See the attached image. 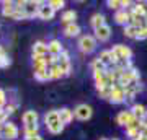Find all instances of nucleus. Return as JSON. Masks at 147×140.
<instances>
[{
	"label": "nucleus",
	"instance_id": "nucleus-8",
	"mask_svg": "<svg viewBox=\"0 0 147 140\" xmlns=\"http://www.w3.org/2000/svg\"><path fill=\"white\" fill-rule=\"evenodd\" d=\"M62 52H64V47H62V44H61V41L53 39V41L47 42V54H49V56H53V57H59Z\"/></svg>",
	"mask_w": 147,
	"mask_h": 140
},
{
	"label": "nucleus",
	"instance_id": "nucleus-29",
	"mask_svg": "<svg viewBox=\"0 0 147 140\" xmlns=\"http://www.w3.org/2000/svg\"><path fill=\"white\" fill-rule=\"evenodd\" d=\"M98 60H100L101 64H105V65H110V64H111V51H103V52H100Z\"/></svg>",
	"mask_w": 147,
	"mask_h": 140
},
{
	"label": "nucleus",
	"instance_id": "nucleus-41",
	"mask_svg": "<svg viewBox=\"0 0 147 140\" xmlns=\"http://www.w3.org/2000/svg\"><path fill=\"white\" fill-rule=\"evenodd\" d=\"M26 140V139H25ZM28 140H42V137L41 135H36V137H33V139H28Z\"/></svg>",
	"mask_w": 147,
	"mask_h": 140
},
{
	"label": "nucleus",
	"instance_id": "nucleus-1",
	"mask_svg": "<svg viewBox=\"0 0 147 140\" xmlns=\"http://www.w3.org/2000/svg\"><path fill=\"white\" fill-rule=\"evenodd\" d=\"M95 47H96V39L95 36H90V34H85L79 39V49L84 54H90V52L95 51Z\"/></svg>",
	"mask_w": 147,
	"mask_h": 140
},
{
	"label": "nucleus",
	"instance_id": "nucleus-2",
	"mask_svg": "<svg viewBox=\"0 0 147 140\" xmlns=\"http://www.w3.org/2000/svg\"><path fill=\"white\" fill-rule=\"evenodd\" d=\"M18 134H20V130H18V127H16L13 122H5L3 127H2L0 137L5 139V140H15L16 137H18Z\"/></svg>",
	"mask_w": 147,
	"mask_h": 140
},
{
	"label": "nucleus",
	"instance_id": "nucleus-6",
	"mask_svg": "<svg viewBox=\"0 0 147 140\" xmlns=\"http://www.w3.org/2000/svg\"><path fill=\"white\" fill-rule=\"evenodd\" d=\"M54 15H56V11H54L49 5H47V2H42L41 5H39V10H38V16H39L41 20L49 21V20H53V18H54Z\"/></svg>",
	"mask_w": 147,
	"mask_h": 140
},
{
	"label": "nucleus",
	"instance_id": "nucleus-22",
	"mask_svg": "<svg viewBox=\"0 0 147 140\" xmlns=\"http://www.w3.org/2000/svg\"><path fill=\"white\" fill-rule=\"evenodd\" d=\"M2 5V15L11 18V15L15 13V2H3Z\"/></svg>",
	"mask_w": 147,
	"mask_h": 140
},
{
	"label": "nucleus",
	"instance_id": "nucleus-10",
	"mask_svg": "<svg viewBox=\"0 0 147 140\" xmlns=\"http://www.w3.org/2000/svg\"><path fill=\"white\" fill-rule=\"evenodd\" d=\"M42 2H25V13H26L28 18H33V16L38 15V10H39V5Z\"/></svg>",
	"mask_w": 147,
	"mask_h": 140
},
{
	"label": "nucleus",
	"instance_id": "nucleus-21",
	"mask_svg": "<svg viewBox=\"0 0 147 140\" xmlns=\"http://www.w3.org/2000/svg\"><path fill=\"white\" fill-rule=\"evenodd\" d=\"M132 13H136L137 16H142V18H147V7L142 3V2H137L134 3V7L131 8Z\"/></svg>",
	"mask_w": 147,
	"mask_h": 140
},
{
	"label": "nucleus",
	"instance_id": "nucleus-32",
	"mask_svg": "<svg viewBox=\"0 0 147 140\" xmlns=\"http://www.w3.org/2000/svg\"><path fill=\"white\" fill-rule=\"evenodd\" d=\"M126 134H127V137L131 140H136L137 137H141V129H126Z\"/></svg>",
	"mask_w": 147,
	"mask_h": 140
},
{
	"label": "nucleus",
	"instance_id": "nucleus-39",
	"mask_svg": "<svg viewBox=\"0 0 147 140\" xmlns=\"http://www.w3.org/2000/svg\"><path fill=\"white\" fill-rule=\"evenodd\" d=\"M141 125L142 127H147V111H146V114H144V117L141 119Z\"/></svg>",
	"mask_w": 147,
	"mask_h": 140
},
{
	"label": "nucleus",
	"instance_id": "nucleus-38",
	"mask_svg": "<svg viewBox=\"0 0 147 140\" xmlns=\"http://www.w3.org/2000/svg\"><path fill=\"white\" fill-rule=\"evenodd\" d=\"M15 109H16L15 104H8V106H5V108H3V111H5L7 116H10V114H13V113H15Z\"/></svg>",
	"mask_w": 147,
	"mask_h": 140
},
{
	"label": "nucleus",
	"instance_id": "nucleus-34",
	"mask_svg": "<svg viewBox=\"0 0 147 140\" xmlns=\"http://www.w3.org/2000/svg\"><path fill=\"white\" fill-rule=\"evenodd\" d=\"M106 5L110 7L111 10H121V2H118V0H108V2H106Z\"/></svg>",
	"mask_w": 147,
	"mask_h": 140
},
{
	"label": "nucleus",
	"instance_id": "nucleus-33",
	"mask_svg": "<svg viewBox=\"0 0 147 140\" xmlns=\"http://www.w3.org/2000/svg\"><path fill=\"white\" fill-rule=\"evenodd\" d=\"M10 64H11V59L8 57L7 54H3V56L0 57V68H7Z\"/></svg>",
	"mask_w": 147,
	"mask_h": 140
},
{
	"label": "nucleus",
	"instance_id": "nucleus-25",
	"mask_svg": "<svg viewBox=\"0 0 147 140\" xmlns=\"http://www.w3.org/2000/svg\"><path fill=\"white\" fill-rule=\"evenodd\" d=\"M44 57H46V56H33V70H34V72L46 67Z\"/></svg>",
	"mask_w": 147,
	"mask_h": 140
},
{
	"label": "nucleus",
	"instance_id": "nucleus-5",
	"mask_svg": "<svg viewBox=\"0 0 147 140\" xmlns=\"http://www.w3.org/2000/svg\"><path fill=\"white\" fill-rule=\"evenodd\" d=\"M110 101L115 104H121L126 101V93H124V90L121 88L119 85L116 83L115 86H113V90H111V96H110Z\"/></svg>",
	"mask_w": 147,
	"mask_h": 140
},
{
	"label": "nucleus",
	"instance_id": "nucleus-44",
	"mask_svg": "<svg viewBox=\"0 0 147 140\" xmlns=\"http://www.w3.org/2000/svg\"><path fill=\"white\" fill-rule=\"evenodd\" d=\"M113 140H118V139H113Z\"/></svg>",
	"mask_w": 147,
	"mask_h": 140
},
{
	"label": "nucleus",
	"instance_id": "nucleus-20",
	"mask_svg": "<svg viewBox=\"0 0 147 140\" xmlns=\"http://www.w3.org/2000/svg\"><path fill=\"white\" fill-rule=\"evenodd\" d=\"M59 121V111L57 109H53V111H47L46 116H44V122H46V127L47 125L54 124V122H57Z\"/></svg>",
	"mask_w": 147,
	"mask_h": 140
},
{
	"label": "nucleus",
	"instance_id": "nucleus-15",
	"mask_svg": "<svg viewBox=\"0 0 147 140\" xmlns=\"http://www.w3.org/2000/svg\"><path fill=\"white\" fill-rule=\"evenodd\" d=\"M106 25L105 23V15L103 13H95L92 18H90V26L93 28V29H98L100 26Z\"/></svg>",
	"mask_w": 147,
	"mask_h": 140
},
{
	"label": "nucleus",
	"instance_id": "nucleus-24",
	"mask_svg": "<svg viewBox=\"0 0 147 140\" xmlns=\"http://www.w3.org/2000/svg\"><path fill=\"white\" fill-rule=\"evenodd\" d=\"M75 18H77V13L74 10H67L62 13V23H65V25H72V23H75Z\"/></svg>",
	"mask_w": 147,
	"mask_h": 140
},
{
	"label": "nucleus",
	"instance_id": "nucleus-9",
	"mask_svg": "<svg viewBox=\"0 0 147 140\" xmlns=\"http://www.w3.org/2000/svg\"><path fill=\"white\" fill-rule=\"evenodd\" d=\"M110 36H111L110 25H103V26H100L98 29H95V39H96V41L105 42V41H108V39H110Z\"/></svg>",
	"mask_w": 147,
	"mask_h": 140
},
{
	"label": "nucleus",
	"instance_id": "nucleus-13",
	"mask_svg": "<svg viewBox=\"0 0 147 140\" xmlns=\"http://www.w3.org/2000/svg\"><path fill=\"white\" fill-rule=\"evenodd\" d=\"M115 21L118 23V25H129V11L127 10H118L115 13Z\"/></svg>",
	"mask_w": 147,
	"mask_h": 140
},
{
	"label": "nucleus",
	"instance_id": "nucleus-36",
	"mask_svg": "<svg viewBox=\"0 0 147 140\" xmlns=\"http://www.w3.org/2000/svg\"><path fill=\"white\" fill-rule=\"evenodd\" d=\"M111 90H113V88H105V90H101V91H98V94H100L101 98L110 99V96H111Z\"/></svg>",
	"mask_w": 147,
	"mask_h": 140
},
{
	"label": "nucleus",
	"instance_id": "nucleus-11",
	"mask_svg": "<svg viewBox=\"0 0 147 140\" xmlns=\"http://www.w3.org/2000/svg\"><path fill=\"white\" fill-rule=\"evenodd\" d=\"M72 119H74V111H70L69 108L59 109V121H61L64 125L70 124V122H72Z\"/></svg>",
	"mask_w": 147,
	"mask_h": 140
},
{
	"label": "nucleus",
	"instance_id": "nucleus-23",
	"mask_svg": "<svg viewBox=\"0 0 147 140\" xmlns=\"http://www.w3.org/2000/svg\"><path fill=\"white\" fill-rule=\"evenodd\" d=\"M146 111H147L146 106H142V104H134V106L131 108V114L134 116L136 119L141 121L142 117H144V114H146Z\"/></svg>",
	"mask_w": 147,
	"mask_h": 140
},
{
	"label": "nucleus",
	"instance_id": "nucleus-3",
	"mask_svg": "<svg viewBox=\"0 0 147 140\" xmlns=\"http://www.w3.org/2000/svg\"><path fill=\"white\" fill-rule=\"evenodd\" d=\"M93 114V109L90 108L88 104H79L77 108L74 109V116L80 121H88Z\"/></svg>",
	"mask_w": 147,
	"mask_h": 140
},
{
	"label": "nucleus",
	"instance_id": "nucleus-35",
	"mask_svg": "<svg viewBox=\"0 0 147 140\" xmlns=\"http://www.w3.org/2000/svg\"><path fill=\"white\" fill-rule=\"evenodd\" d=\"M136 39H147V25H146V26H142V28H139Z\"/></svg>",
	"mask_w": 147,
	"mask_h": 140
},
{
	"label": "nucleus",
	"instance_id": "nucleus-16",
	"mask_svg": "<svg viewBox=\"0 0 147 140\" xmlns=\"http://www.w3.org/2000/svg\"><path fill=\"white\" fill-rule=\"evenodd\" d=\"M132 117H134V116L131 114V111H121L119 114L116 116V122H118L119 125H124V127H126Z\"/></svg>",
	"mask_w": 147,
	"mask_h": 140
},
{
	"label": "nucleus",
	"instance_id": "nucleus-40",
	"mask_svg": "<svg viewBox=\"0 0 147 140\" xmlns=\"http://www.w3.org/2000/svg\"><path fill=\"white\" fill-rule=\"evenodd\" d=\"M129 5H131V2H129V0H121V7H124V10H126Z\"/></svg>",
	"mask_w": 147,
	"mask_h": 140
},
{
	"label": "nucleus",
	"instance_id": "nucleus-30",
	"mask_svg": "<svg viewBox=\"0 0 147 140\" xmlns=\"http://www.w3.org/2000/svg\"><path fill=\"white\" fill-rule=\"evenodd\" d=\"M47 5H49L54 11H56V10L64 8V7H65V2H64V0H49V2H47Z\"/></svg>",
	"mask_w": 147,
	"mask_h": 140
},
{
	"label": "nucleus",
	"instance_id": "nucleus-43",
	"mask_svg": "<svg viewBox=\"0 0 147 140\" xmlns=\"http://www.w3.org/2000/svg\"><path fill=\"white\" fill-rule=\"evenodd\" d=\"M101 140H106V139H101Z\"/></svg>",
	"mask_w": 147,
	"mask_h": 140
},
{
	"label": "nucleus",
	"instance_id": "nucleus-31",
	"mask_svg": "<svg viewBox=\"0 0 147 140\" xmlns=\"http://www.w3.org/2000/svg\"><path fill=\"white\" fill-rule=\"evenodd\" d=\"M92 70L93 72H100V70H106V65L105 64H101L98 59H95L93 62H92Z\"/></svg>",
	"mask_w": 147,
	"mask_h": 140
},
{
	"label": "nucleus",
	"instance_id": "nucleus-14",
	"mask_svg": "<svg viewBox=\"0 0 147 140\" xmlns=\"http://www.w3.org/2000/svg\"><path fill=\"white\" fill-rule=\"evenodd\" d=\"M47 54V44L44 41H36L33 44V56H46Z\"/></svg>",
	"mask_w": 147,
	"mask_h": 140
},
{
	"label": "nucleus",
	"instance_id": "nucleus-42",
	"mask_svg": "<svg viewBox=\"0 0 147 140\" xmlns=\"http://www.w3.org/2000/svg\"><path fill=\"white\" fill-rule=\"evenodd\" d=\"M3 54H5V51H3V47L0 46V57H2V56H3Z\"/></svg>",
	"mask_w": 147,
	"mask_h": 140
},
{
	"label": "nucleus",
	"instance_id": "nucleus-27",
	"mask_svg": "<svg viewBox=\"0 0 147 140\" xmlns=\"http://www.w3.org/2000/svg\"><path fill=\"white\" fill-rule=\"evenodd\" d=\"M49 72H51V77H53V80H57V78L65 77V75H64V72H62V70H61V68L57 67V64H54V65H51V67H49Z\"/></svg>",
	"mask_w": 147,
	"mask_h": 140
},
{
	"label": "nucleus",
	"instance_id": "nucleus-18",
	"mask_svg": "<svg viewBox=\"0 0 147 140\" xmlns=\"http://www.w3.org/2000/svg\"><path fill=\"white\" fill-rule=\"evenodd\" d=\"M23 134H25L26 140H28V139H33V137H36V135H39V125H38V124L25 125V129H23Z\"/></svg>",
	"mask_w": 147,
	"mask_h": 140
},
{
	"label": "nucleus",
	"instance_id": "nucleus-12",
	"mask_svg": "<svg viewBox=\"0 0 147 140\" xmlns=\"http://www.w3.org/2000/svg\"><path fill=\"white\" fill-rule=\"evenodd\" d=\"M38 119H39V114L36 111H26L25 114L21 116V121L25 125H31V124H38Z\"/></svg>",
	"mask_w": 147,
	"mask_h": 140
},
{
	"label": "nucleus",
	"instance_id": "nucleus-28",
	"mask_svg": "<svg viewBox=\"0 0 147 140\" xmlns=\"http://www.w3.org/2000/svg\"><path fill=\"white\" fill-rule=\"evenodd\" d=\"M137 31H139V28H134V26H131V25L124 26V36H126V38L136 39V38H137Z\"/></svg>",
	"mask_w": 147,
	"mask_h": 140
},
{
	"label": "nucleus",
	"instance_id": "nucleus-4",
	"mask_svg": "<svg viewBox=\"0 0 147 140\" xmlns=\"http://www.w3.org/2000/svg\"><path fill=\"white\" fill-rule=\"evenodd\" d=\"M111 51H113V54H115L119 60H129V59L132 57V51L127 46H123V44H116Z\"/></svg>",
	"mask_w": 147,
	"mask_h": 140
},
{
	"label": "nucleus",
	"instance_id": "nucleus-19",
	"mask_svg": "<svg viewBox=\"0 0 147 140\" xmlns=\"http://www.w3.org/2000/svg\"><path fill=\"white\" fill-rule=\"evenodd\" d=\"M34 78H36L38 82H47V80H53L51 72H49V68L47 67L41 68V70H36V72H34Z\"/></svg>",
	"mask_w": 147,
	"mask_h": 140
},
{
	"label": "nucleus",
	"instance_id": "nucleus-7",
	"mask_svg": "<svg viewBox=\"0 0 147 140\" xmlns=\"http://www.w3.org/2000/svg\"><path fill=\"white\" fill-rule=\"evenodd\" d=\"M56 64H57V67L64 72V75H69V73H70V59H69V54L65 51L57 57Z\"/></svg>",
	"mask_w": 147,
	"mask_h": 140
},
{
	"label": "nucleus",
	"instance_id": "nucleus-37",
	"mask_svg": "<svg viewBox=\"0 0 147 140\" xmlns=\"http://www.w3.org/2000/svg\"><path fill=\"white\" fill-rule=\"evenodd\" d=\"M5 103H7V93H5V90L0 88V108H3Z\"/></svg>",
	"mask_w": 147,
	"mask_h": 140
},
{
	"label": "nucleus",
	"instance_id": "nucleus-26",
	"mask_svg": "<svg viewBox=\"0 0 147 140\" xmlns=\"http://www.w3.org/2000/svg\"><path fill=\"white\" fill-rule=\"evenodd\" d=\"M64 127H65V125H64L61 121H57V122H54V124L47 125V130H49L53 135H57V134H61V132L64 130Z\"/></svg>",
	"mask_w": 147,
	"mask_h": 140
},
{
	"label": "nucleus",
	"instance_id": "nucleus-17",
	"mask_svg": "<svg viewBox=\"0 0 147 140\" xmlns=\"http://www.w3.org/2000/svg\"><path fill=\"white\" fill-rule=\"evenodd\" d=\"M64 34L67 38H75L80 34V26L77 23H72V25H65L64 28Z\"/></svg>",
	"mask_w": 147,
	"mask_h": 140
}]
</instances>
